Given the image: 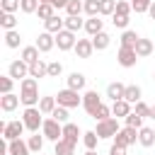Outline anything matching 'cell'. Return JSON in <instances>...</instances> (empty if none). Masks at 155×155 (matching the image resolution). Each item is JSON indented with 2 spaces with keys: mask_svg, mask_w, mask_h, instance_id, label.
I'll use <instances>...</instances> for the list:
<instances>
[{
  "mask_svg": "<svg viewBox=\"0 0 155 155\" xmlns=\"http://www.w3.org/2000/svg\"><path fill=\"white\" fill-rule=\"evenodd\" d=\"M109 155H126V148H124V145H116V143H111V148H109Z\"/></svg>",
  "mask_w": 155,
  "mask_h": 155,
  "instance_id": "816d5d0a",
  "label": "cell"
},
{
  "mask_svg": "<svg viewBox=\"0 0 155 155\" xmlns=\"http://www.w3.org/2000/svg\"><path fill=\"white\" fill-rule=\"evenodd\" d=\"M29 153H31L29 150V143L22 140V138H15V140L7 143V155H29Z\"/></svg>",
  "mask_w": 155,
  "mask_h": 155,
  "instance_id": "5bb4252c",
  "label": "cell"
},
{
  "mask_svg": "<svg viewBox=\"0 0 155 155\" xmlns=\"http://www.w3.org/2000/svg\"><path fill=\"white\" fill-rule=\"evenodd\" d=\"M116 12V0H99V15H114Z\"/></svg>",
  "mask_w": 155,
  "mask_h": 155,
  "instance_id": "60d3db41",
  "label": "cell"
},
{
  "mask_svg": "<svg viewBox=\"0 0 155 155\" xmlns=\"http://www.w3.org/2000/svg\"><path fill=\"white\" fill-rule=\"evenodd\" d=\"M136 140H138V128H133V126H124V128L114 136V143H116V145H124V148L133 145Z\"/></svg>",
  "mask_w": 155,
  "mask_h": 155,
  "instance_id": "52a82bcc",
  "label": "cell"
},
{
  "mask_svg": "<svg viewBox=\"0 0 155 155\" xmlns=\"http://www.w3.org/2000/svg\"><path fill=\"white\" fill-rule=\"evenodd\" d=\"M75 44H78L75 31L63 29V31H58V34H56V46H58L61 51H70V48H75Z\"/></svg>",
  "mask_w": 155,
  "mask_h": 155,
  "instance_id": "ba28073f",
  "label": "cell"
},
{
  "mask_svg": "<svg viewBox=\"0 0 155 155\" xmlns=\"http://www.w3.org/2000/svg\"><path fill=\"white\" fill-rule=\"evenodd\" d=\"M148 15H150V17L155 19V0H153V5H150V10H148Z\"/></svg>",
  "mask_w": 155,
  "mask_h": 155,
  "instance_id": "db71d44e",
  "label": "cell"
},
{
  "mask_svg": "<svg viewBox=\"0 0 155 155\" xmlns=\"http://www.w3.org/2000/svg\"><path fill=\"white\" fill-rule=\"evenodd\" d=\"M85 82H87V78H85L82 73H78V70L68 75V87H70V90H78V92H80V90L85 87Z\"/></svg>",
  "mask_w": 155,
  "mask_h": 155,
  "instance_id": "d4e9b609",
  "label": "cell"
},
{
  "mask_svg": "<svg viewBox=\"0 0 155 155\" xmlns=\"http://www.w3.org/2000/svg\"><path fill=\"white\" fill-rule=\"evenodd\" d=\"M85 15L87 17H97L99 15V0H85Z\"/></svg>",
  "mask_w": 155,
  "mask_h": 155,
  "instance_id": "ee69618b",
  "label": "cell"
},
{
  "mask_svg": "<svg viewBox=\"0 0 155 155\" xmlns=\"http://www.w3.org/2000/svg\"><path fill=\"white\" fill-rule=\"evenodd\" d=\"M44 29H46V31H51V34H58V31H63V29H65V19H61L58 15H53L51 19H46V22H44Z\"/></svg>",
  "mask_w": 155,
  "mask_h": 155,
  "instance_id": "ffe728a7",
  "label": "cell"
},
{
  "mask_svg": "<svg viewBox=\"0 0 155 155\" xmlns=\"http://www.w3.org/2000/svg\"><path fill=\"white\" fill-rule=\"evenodd\" d=\"M0 27L7 31V29H17V17L15 12H2L0 15Z\"/></svg>",
  "mask_w": 155,
  "mask_h": 155,
  "instance_id": "1f68e13d",
  "label": "cell"
},
{
  "mask_svg": "<svg viewBox=\"0 0 155 155\" xmlns=\"http://www.w3.org/2000/svg\"><path fill=\"white\" fill-rule=\"evenodd\" d=\"M70 0H51V5L56 7V10H65V5H68Z\"/></svg>",
  "mask_w": 155,
  "mask_h": 155,
  "instance_id": "f5cc1de1",
  "label": "cell"
},
{
  "mask_svg": "<svg viewBox=\"0 0 155 155\" xmlns=\"http://www.w3.org/2000/svg\"><path fill=\"white\" fill-rule=\"evenodd\" d=\"M82 155H97V153H94V150H85Z\"/></svg>",
  "mask_w": 155,
  "mask_h": 155,
  "instance_id": "9f6ffc18",
  "label": "cell"
},
{
  "mask_svg": "<svg viewBox=\"0 0 155 155\" xmlns=\"http://www.w3.org/2000/svg\"><path fill=\"white\" fill-rule=\"evenodd\" d=\"M39 0H22L19 2V10L24 12V15H36V10H39Z\"/></svg>",
  "mask_w": 155,
  "mask_h": 155,
  "instance_id": "74e56055",
  "label": "cell"
},
{
  "mask_svg": "<svg viewBox=\"0 0 155 155\" xmlns=\"http://www.w3.org/2000/svg\"><path fill=\"white\" fill-rule=\"evenodd\" d=\"M150 5H153V0H131V7H133V12H136V15L148 12V10H150Z\"/></svg>",
  "mask_w": 155,
  "mask_h": 155,
  "instance_id": "ab89813d",
  "label": "cell"
},
{
  "mask_svg": "<svg viewBox=\"0 0 155 155\" xmlns=\"http://www.w3.org/2000/svg\"><path fill=\"white\" fill-rule=\"evenodd\" d=\"M51 155H56V153H51Z\"/></svg>",
  "mask_w": 155,
  "mask_h": 155,
  "instance_id": "680465c9",
  "label": "cell"
},
{
  "mask_svg": "<svg viewBox=\"0 0 155 155\" xmlns=\"http://www.w3.org/2000/svg\"><path fill=\"white\" fill-rule=\"evenodd\" d=\"M19 102H22V99H19V94L7 92V94H2V97H0V109H2V111H15Z\"/></svg>",
  "mask_w": 155,
  "mask_h": 155,
  "instance_id": "ac0fdd59",
  "label": "cell"
},
{
  "mask_svg": "<svg viewBox=\"0 0 155 155\" xmlns=\"http://www.w3.org/2000/svg\"><path fill=\"white\" fill-rule=\"evenodd\" d=\"M19 2L22 0H0V7H2V12H17Z\"/></svg>",
  "mask_w": 155,
  "mask_h": 155,
  "instance_id": "bcb514c9",
  "label": "cell"
},
{
  "mask_svg": "<svg viewBox=\"0 0 155 155\" xmlns=\"http://www.w3.org/2000/svg\"><path fill=\"white\" fill-rule=\"evenodd\" d=\"M131 111H133V109H131V102H126V99H116V102H111V116H116V119H126Z\"/></svg>",
  "mask_w": 155,
  "mask_h": 155,
  "instance_id": "4fadbf2b",
  "label": "cell"
},
{
  "mask_svg": "<svg viewBox=\"0 0 155 155\" xmlns=\"http://www.w3.org/2000/svg\"><path fill=\"white\" fill-rule=\"evenodd\" d=\"M99 140H102V138L97 136V131H85V133H82V143H85L87 150H94Z\"/></svg>",
  "mask_w": 155,
  "mask_h": 155,
  "instance_id": "d6a6232c",
  "label": "cell"
},
{
  "mask_svg": "<svg viewBox=\"0 0 155 155\" xmlns=\"http://www.w3.org/2000/svg\"><path fill=\"white\" fill-rule=\"evenodd\" d=\"M29 75H31V78H36V80H39V78H48V63H44V61L39 58L36 63H31V65H29Z\"/></svg>",
  "mask_w": 155,
  "mask_h": 155,
  "instance_id": "7402d4cb",
  "label": "cell"
},
{
  "mask_svg": "<svg viewBox=\"0 0 155 155\" xmlns=\"http://www.w3.org/2000/svg\"><path fill=\"white\" fill-rule=\"evenodd\" d=\"M124 92H126V85H124V82H109V87H107V97H109L111 102L124 99Z\"/></svg>",
  "mask_w": 155,
  "mask_h": 155,
  "instance_id": "603a6c76",
  "label": "cell"
},
{
  "mask_svg": "<svg viewBox=\"0 0 155 155\" xmlns=\"http://www.w3.org/2000/svg\"><path fill=\"white\" fill-rule=\"evenodd\" d=\"M116 61H119L121 68H133L138 63V53H136L133 46H121L119 53H116Z\"/></svg>",
  "mask_w": 155,
  "mask_h": 155,
  "instance_id": "8992f818",
  "label": "cell"
},
{
  "mask_svg": "<svg viewBox=\"0 0 155 155\" xmlns=\"http://www.w3.org/2000/svg\"><path fill=\"white\" fill-rule=\"evenodd\" d=\"M111 22H114V27H119V29H126L128 27V15H111Z\"/></svg>",
  "mask_w": 155,
  "mask_h": 155,
  "instance_id": "7dc6e473",
  "label": "cell"
},
{
  "mask_svg": "<svg viewBox=\"0 0 155 155\" xmlns=\"http://www.w3.org/2000/svg\"><path fill=\"white\" fill-rule=\"evenodd\" d=\"M7 75L22 82L24 78H29V63H27V61H22V58H19V61H12V63H10V68H7Z\"/></svg>",
  "mask_w": 155,
  "mask_h": 155,
  "instance_id": "9c48e42d",
  "label": "cell"
},
{
  "mask_svg": "<svg viewBox=\"0 0 155 155\" xmlns=\"http://www.w3.org/2000/svg\"><path fill=\"white\" fill-rule=\"evenodd\" d=\"M65 12H68V15H80V12H85V0H70V2L65 5Z\"/></svg>",
  "mask_w": 155,
  "mask_h": 155,
  "instance_id": "f35d334b",
  "label": "cell"
},
{
  "mask_svg": "<svg viewBox=\"0 0 155 155\" xmlns=\"http://www.w3.org/2000/svg\"><path fill=\"white\" fill-rule=\"evenodd\" d=\"M51 116H53L58 124H68V107H61V104H58V107L53 109V114H51Z\"/></svg>",
  "mask_w": 155,
  "mask_h": 155,
  "instance_id": "b9f144b4",
  "label": "cell"
},
{
  "mask_svg": "<svg viewBox=\"0 0 155 155\" xmlns=\"http://www.w3.org/2000/svg\"><path fill=\"white\" fill-rule=\"evenodd\" d=\"M39 2H51V0H39Z\"/></svg>",
  "mask_w": 155,
  "mask_h": 155,
  "instance_id": "6f0895ef",
  "label": "cell"
},
{
  "mask_svg": "<svg viewBox=\"0 0 155 155\" xmlns=\"http://www.w3.org/2000/svg\"><path fill=\"white\" fill-rule=\"evenodd\" d=\"M41 133H44V138H46V140H53V143H58V140L63 138V124H58L53 116H48V119H44Z\"/></svg>",
  "mask_w": 155,
  "mask_h": 155,
  "instance_id": "3957f363",
  "label": "cell"
},
{
  "mask_svg": "<svg viewBox=\"0 0 155 155\" xmlns=\"http://www.w3.org/2000/svg\"><path fill=\"white\" fill-rule=\"evenodd\" d=\"M140 94H143V90H140L138 85H126L124 99H126V102H131V104H136V102H140Z\"/></svg>",
  "mask_w": 155,
  "mask_h": 155,
  "instance_id": "f1b7e54d",
  "label": "cell"
},
{
  "mask_svg": "<svg viewBox=\"0 0 155 155\" xmlns=\"http://www.w3.org/2000/svg\"><path fill=\"white\" fill-rule=\"evenodd\" d=\"M12 85H15V78H10V75H2V78H0V92H2V94L12 92Z\"/></svg>",
  "mask_w": 155,
  "mask_h": 155,
  "instance_id": "f6af8a7d",
  "label": "cell"
},
{
  "mask_svg": "<svg viewBox=\"0 0 155 155\" xmlns=\"http://www.w3.org/2000/svg\"><path fill=\"white\" fill-rule=\"evenodd\" d=\"M92 119H97V121H104V119H109L111 116V107H107V104H99L92 114H90Z\"/></svg>",
  "mask_w": 155,
  "mask_h": 155,
  "instance_id": "8d00e7d4",
  "label": "cell"
},
{
  "mask_svg": "<svg viewBox=\"0 0 155 155\" xmlns=\"http://www.w3.org/2000/svg\"><path fill=\"white\" fill-rule=\"evenodd\" d=\"M150 119H155V104L150 107Z\"/></svg>",
  "mask_w": 155,
  "mask_h": 155,
  "instance_id": "11a10c76",
  "label": "cell"
},
{
  "mask_svg": "<svg viewBox=\"0 0 155 155\" xmlns=\"http://www.w3.org/2000/svg\"><path fill=\"white\" fill-rule=\"evenodd\" d=\"M138 143H140L143 148H150V145H155V131H153V128H148V126L138 128Z\"/></svg>",
  "mask_w": 155,
  "mask_h": 155,
  "instance_id": "d6986e66",
  "label": "cell"
},
{
  "mask_svg": "<svg viewBox=\"0 0 155 155\" xmlns=\"http://www.w3.org/2000/svg\"><path fill=\"white\" fill-rule=\"evenodd\" d=\"M63 138L78 145V140L82 138V131L78 128V124H70V121H68V124H63Z\"/></svg>",
  "mask_w": 155,
  "mask_h": 155,
  "instance_id": "2e32d148",
  "label": "cell"
},
{
  "mask_svg": "<svg viewBox=\"0 0 155 155\" xmlns=\"http://www.w3.org/2000/svg\"><path fill=\"white\" fill-rule=\"evenodd\" d=\"M19 41H22V36H19L17 29H7V31H5V44H7V48H17Z\"/></svg>",
  "mask_w": 155,
  "mask_h": 155,
  "instance_id": "836d02e7",
  "label": "cell"
},
{
  "mask_svg": "<svg viewBox=\"0 0 155 155\" xmlns=\"http://www.w3.org/2000/svg\"><path fill=\"white\" fill-rule=\"evenodd\" d=\"M133 111H136V114H140V116H143V119H145V116H150V107H148V104H145V102H143V99H140V102H136V104H133Z\"/></svg>",
  "mask_w": 155,
  "mask_h": 155,
  "instance_id": "681fc988",
  "label": "cell"
},
{
  "mask_svg": "<svg viewBox=\"0 0 155 155\" xmlns=\"http://www.w3.org/2000/svg\"><path fill=\"white\" fill-rule=\"evenodd\" d=\"M56 107H58L56 97H41V99H39V109H41V114H44V116H51Z\"/></svg>",
  "mask_w": 155,
  "mask_h": 155,
  "instance_id": "484cf974",
  "label": "cell"
},
{
  "mask_svg": "<svg viewBox=\"0 0 155 155\" xmlns=\"http://www.w3.org/2000/svg\"><path fill=\"white\" fill-rule=\"evenodd\" d=\"M61 73H63V65H61L58 61H51V63H48V78H58Z\"/></svg>",
  "mask_w": 155,
  "mask_h": 155,
  "instance_id": "f907efd6",
  "label": "cell"
},
{
  "mask_svg": "<svg viewBox=\"0 0 155 155\" xmlns=\"http://www.w3.org/2000/svg\"><path fill=\"white\" fill-rule=\"evenodd\" d=\"M65 29H70V31H80V29H85V19H80V15H68L65 17Z\"/></svg>",
  "mask_w": 155,
  "mask_h": 155,
  "instance_id": "83f0119b",
  "label": "cell"
},
{
  "mask_svg": "<svg viewBox=\"0 0 155 155\" xmlns=\"http://www.w3.org/2000/svg\"><path fill=\"white\" fill-rule=\"evenodd\" d=\"M39 53H41V51L36 48V44H34V46H24V48H22V61H27V63L31 65V63L39 61Z\"/></svg>",
  "mask_w": 155,
  "mask_h": 155,
  "instance_id": "f546056e",
  "label": "cell"
},
{
  "mask_svg": "<svg viewBox=\"0 0 155 155\" xmlns=\"http://www.w3.org/2000/svg\"><path fill=\"white\" fill-rule=\"evenodd\" d=\"M56 102H58L61 107L75 109V107H80V104H82V97H80V92H78V90H70V87H65V90H61V92L56 94Z\"/></svg>",
  "mask_w": 155,
  "mask_h": 155,
  "instance_id": "277c9868",
  "label": "cell"
},
{
  "mask_svg": "<svg viewBox=\"0 0 155 155\" xmlns=\"http://www.w3.org/2000/svg\"><path fill=\"white\" fill-rule=\"evenodd\" d=\"M24 121L19 119V121H7L5 124V128H2V138L5 140H15V138H22V133H24Z\"/></svg>",
  "mask_w": 155,
  "mask_h": 155,
  "instance_id": "30bf717a",
  "label": "cell"
},
{
  "mask_svg": "<svg viewBox=\"0 0 155 155\" xmlns=\"http://www.w3.org/2000/svg\"><path fill=\"white\" fill-rule=\"evenodd\" d=\"M99 104H102V97H99V92H97V90H87V92L82 94V107H85V111H87V114H92Z\"/></svg>",
  "mask_w": 155,
  "mask_h": 155,
  "instance_id": "8fae6325",
  "label": "cell"
},
{
  "mask_svg": "<svg viewBox=\"0 0 155 155\" xmlns=\"http://www.w3.org/2000/svg\"><path fill=\"white\" fill-rule=\"evenodd\" d=\"M124 121H126V126H133V128H143V116H140V114H136V111H131V114H128Z\"/></svg>",
  "mask_w": 155,
  "mask_h": 155,
  "instance_id": "7bdbcfd3",
  "label": "cell"
},
{
  "mask_svg": "<svg viewBox=\"0 0 155 155\" xmlns=\"http://www.w3.org/2000/svg\"><path fill=\"white\" fill-rule=\"evenodd\" d=\"M19 99H22V104L24 107H39V82H36V78H24L22 82H19Z\"/></svg>",
  "mask_w": 155,
  "mask_h": 155,
  "instance_id": "6da1fadb",
  "label": "cell"
},
{
  "mask_svg": "<svg viewBox=\"0 0 155 155\" xmlns=\"http://www.w3.org/2000/svg\"><path fill=\"white\" fill-rule=\"evenodd\" d=\"M73 51L78 53V58H90V56L94 53L92 39H78V44H75V48H73Z\"/></svg>",
  "mask_w": 155,
  "mask_h": 155,
  "instance_id": "9a60e30c",
  "label": "cell"
},
{
  "mask_svg": "<svg viewBox=\"0 0 155 155\" xmlns=\"http://www.w3.org/2000/svg\"><path fill=\"white\" fill-rule=\"evenodd\" d=\"M27 143H29V150H31V153H41V148H44V133L39 136V131H36L34 136H29Z\"/></svg>",
  "mask_w": 155,
  "mask_h": 155,
  "instance_id": "e575fe53",
  "label": "cell"
},
{
  "mask_svg": "<svg viewBox=\"0 0 155 155\" xmlns=\"http://www.w3.org/2000/svg\"><path fill=\"white\" fill-rule=\"evenodd\" d=\"M41 116H44V114H41L39 107H24V111H22V121H24L27 131L36 133V131L44 126V119H41Z\"/></svg>",
  "mask_w": 155,
  "mask_h": 155,
  "instance_id": "7a4b0ae2",
  "label": "cell"
},
{
  "mask_svg": "<svg viewBox=\"0 0 155 155\" xmlns=\"http://www.w3.org/2000/svg\"><path fill=\"white\" fill-rule=\"evenodd\" d=\"M138 34L136 31H131V29H124V34H121V46H136L138 44Z\"/></svg>",
  "mask_w": 155,
  "mask_h": 155,
  "instance_id": "d590c367",
  "label": "cell"
},
{
  "mask_svg": "<svg viewBox=\"0 0 155 155\" xmlns=\"http://www.w3.org/2000/svg\"><path fill=\"white\" fill-rule=\"evenodd\" d=\"M53 15H56V7H53L51 2H41V5H39V10H36V17H39V19H44V22H46V19H51Z\"/></svg>",
  "mask_w": 155,
  "mask_h": 155,
  "instance_id": "4dcf8cb0",
  "label": "cell"
},
{
  "mask_svg": "<svg viewBox=\"0 0 155 155\" xmlns=\"http://www.w3.org/2000/svg\"><path fill=\"white\" fill-rule=\"evenodd\" d=\"M53 153H56V155H75V143H70V140L61 138V140L56 143Z\"/></svg>",
  "mask_w": 155,
  "mask_h": 155,
  "instance_id": "4316f807",
  "label": "cell"
},
{
  "mask_svg": "<svg viewBox=\"0 0 155 155\" xmlns=\"http://www.w3.org/2000/svg\"><path fill=\"white\" fill-rule=\"evenodd\" d=\"M102 15H97V17H90V19H85V31L90 34V36H94V34H99V31H104V19H99Z\"/></svg>",
  "mask_w": 155,
  "mask_h": 155,
  "instance_id": "e0dca14e",
  "label": "cell"
},
{
  "mask_svg": "<svg viewBox=\"0 0 155 155\" xmlns=\"http://www.w3.org/2000/svg\"><path fill=\"white\" fill-rule=\"evenodd\" d=\"M133 48H136L138 58H145V56H150V53H153V41H150V39H143V36H140V39H138V44H136Z\"/></svg>",
  "mask_w": 155,
  "mask_h": 155,
  "instance_id": "cb8c5ba5",
  "label": "cell"
},
{
  "mask_svg": "<svg viewBox=\"0 0 155 155\" xmlns=\"http://www.w3.org/2000/svg\"><path fill=\"white\" fill-rule=\"evenodd\" d=\"M53 46H56V34H51V31L44 29V31L39 34V39H36V48H39L41 53H48Z\"/></svg>",
  "mask_w": 155,
  "mask_h": 155,
  "instance_id": "7c38bea8",
  "label": "cell"
},
{
  "mask_svg": "<svg viewBox=\"0 0 155 155\" xmlns=\"http://www.w3.org/2000/svg\"><path fill=\"white\" fill-rule=\"evenodd\" d=\"M131 12H133L131 2H126V0H116V15H131Z\"/></svg>",
  "mask_w": 155,
  "mask_h": 155,
  "instance_id": "c3c4849f",
  "label": "cell"
},
{
  "mask_svg": "<svg viewBox=\"0 0 155 155\" xmlns=\"http://www.w3.org/2000/svg\"><path fill=\"white\" fill-rule=\"evenodd\" d=\"M97 136L99 138H114L121 128H119V119H114V116H109V119H104V121H97Z\"/></svg>",
  "mask_w": 155,
  "mask_h": 155,
  "instance_id": "5b68a950",
  "label": "cell"
},
{
  "mask_svg": "<svg viewBox=\"0 0 155 155\" xmlns=\"http://www.w3.org/2000/svg\"><path fill=\"white\" fill-rule=\"evenodd\" d=\"M90 39H92L94 51H104V48H109V44H111V36H109L107 31H99V34H94V36H90Z\"/></svg>",
  "mask_w": 155,
  "mask_h": 155,
  "instance_id": "44dd1931",
  "label": "cell"
}]
</instances>
